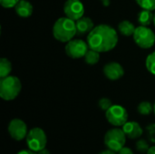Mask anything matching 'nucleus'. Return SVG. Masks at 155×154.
<instances>
[{"label":"nucleus","mask_w":155,"mask_h":154,"mask_svg":"<svg viewBox=\"0 0 155 154\" xmlns=\"http://www.w3.org/2000/svg\"><path fill=\"white\" fill-rule=\"evenodd\" d=\"M126 135L127 138L134 140V139H138L140 138L143 133V130L142 128V126L134 121H131V122H127L122 128Z\"/></svg>","instance_id":"obj_12"},{"label":"nucleus","mask_w":155,"mask_h":154,"mask_svg":"<svg viewBox=\"0 0 155 154\" xmlns=\"http://www.w3.org/2000/svg\"><path fill=\"white\" fill-rule=\"evenodd\" d=\"M88 50V44L82 39H72L66 43L64 47L65 54L73 59H79L84 57Z\"/></svg>","instance_id":"obj_8"},{"label":"nucleus","mask_w":155,"mask_h":154,"mask_svg":"<svg viewBox=\"0 0 155 154\" xmlns=\"http://www.w3.org/2000/svg\"><path fill=\"white\" fill-rule=\"evenodd\" d=\"M104 74L107 79L111 81H116L124 75V69L119 63L111 62L104 65Z\"/></svg>","instance_id":"obj_11"},{"label":"nucleus","mask_w":155,"mask_h":154,"mask_svg":"<svg viewBox=\"0 0 155 154\" xmlns=\"http://www.w3.org/2000/svg\"><path fill=\"white\" fill-rule=\"evenodd\" d=\"M102 1H104V0H102Z\"/></svg>","instance_id":"obj_34"},{"label":"nucleus","mask_w":155,"mask_h":154,"mask_svg":"<svg viewBox=\"0 0 155 154\" xmlns=\"http://www.w3.org/2000/svg\"><path fill=\"white\" fill-rule=\"evenodd\" d=\"M145 65H146V68L147 70L152 74L155 75V51L151 53L147 58H146V61H145Z\"/></svg>","instance_id":"obj_20"},{"label":"nucleus","mask_w":155,"mask_h":154,"mask_svg":"<svg viewBox=\"0 0 155 154\" xmlns=\"http://www.w3.org/2000/svg\"><path fill=\"white\" fill-rule=\"evenodd\" d=\"M103 4H104V5H109V4H110V0H104V1H103Z\"/></svg>","instance_id":"obj_31"},{"label":"nucleus","mask_w":155,"mask_h":154,"mask_svg":"<svg viewBox=\"0 0 155 154\" xmlns=\"http://www.w3.org/2000/svg\"><path fill=\"white\" fill-rule=\"evenodd\" d=\"M135 29H136V27L134 26V25L128 20H124L121 23H119V25H118L119 32L124 36L134 35Z\"/></svg>","instance_id":"obj_16"},{"label":"nucleus","mask_w":155,"mask_h":154,"mask_svg":"<svg viewBox=\"0 0 155 154\" xmlns=\"http://www.w3.org/2000/svg\"><path fill=\"white\" fill-rule=\"evenodd\" d=\"M153 16H154V14L153 13V11L142 9L137 15V20L140 25L148 26L153 22Z\"/></svg>","instance_id":"obj_15"},{"label":"nucleus","mask_w":155,"mask_h":154,"mask_svg":"<svg viewBox=\"0 0 155 154\" xmlns=\"http://www.w3.org/2000/svg\"><path fill=\"white\" fill-rule=\"evenodd\" d=\"M75 24H76L77 34H84L87 33L89 34L94 27L93 20L86 16H83L77 21H75Z\"/></svg>","instance_id":"obj_13"},{"label":"nucleus","mask_w":155,"mask_h":154,"mask_svg":"<svg viewBox=\"0 0 155 154\" xmlns=\"http://www.w3.org/2000/svg\"><path fill=\"white\" fill-rule=\"evenodd\" d=\"M15 13L23 18L31 16L33 13V5L27 0H20L15 6Z\"/></svg>","instance_id":"obj_14"},{"label":"nucleus","mask_w":155,"mask_h":154,"mask_svg":"<svg viewBox=\"0 0 155 154\" xmlns=\"http://www.w3.org/2000/svg\"><path fill=\"white\" fill-rule=\"evenodd\" d=\"M37 153L38 154H51L50 153V152H49V150H47L46 148H45V149L41 150V151H40V152H38Z\"/></svg>","instance_id":"obj_29"},{"label":"nucleus","mask_w":155,"mask_h":154,"mask_svg":"<svg viewBox=\"0 0 155 154\" xmlns=\"http://www.w3.org/2000/svg\"><path fill=\"white\" fill-rule=\"evenodd\" d=\"M126 135L123 129L113 128L106 132L104 135V144L107 149H110L115 152H118L124 147L126 143Z\"/></svg>","instance_id":"obj_4"},{"label":"nucleus","mask_w":155,"mask_h":154,"mask_svg":"<svg viewBox=\"0 0 155 154\" xmlns=\"http://www.w3.org/2000/svg\"><path fill=\"white\" fill-rule=\"evenodd\" d=\"M77 34L75 21L64 16L58 18L53 26L54 37L62 43H67L74 39V36Z\"/></svg>","instance_id":"obj_2"},{"label":"nucleus","mask_w":155,"mask_h":154,"mask_svg":"<svg viewBox=\"0 0 155 154\" xmlns=\"http://www.w3.org/2000/svg\"><path fill=\"white\" fill-rule=\"evenodd\" d=\"M26 140V145L28 149L38 152L41 150L45 149L46 147L47 143V137L45 133V131L39 127L32 128L25 138Z\"/></svg>","instance_id":"obj_5"},{"label":"nucleus","mask_w":155,"mask_h":154,"mask_svg":"<svg viewBox=\"0 0 155 154\" xmlns=\"http://www.w3.org/2000/svg\"><path fill=\"white\" fill-rule=\"evenodd\" d=\"M22 90V84L19 78L8 75L0 80V97L5 101L15 100Z\"/></svg>","instance_id":"obj_3"},{"label":"nucleus","mask_w":155,"mask_h":154,"mask_svg":"<svg viewBox=\"0 0 155 154\" xmlns=\"http://www.w3.org/2000/svg\"><path fill=\"white\" fill-rule=\"evenodd\" d=\"M16 154H38V153H37V152H34V151H32V150H30V149H28V150H22V151L18 152Z\"/></svg>","instance_id":"obj_27"},{"label":"nucleus","mask_w":155,"mask_h":154,"mask_svg":"<svg viewBox=\"0 0 155 154\" xmlns=\"http://www.w3.org/2000/svg\"><path fill=\"white\" fill-rule=\"evenodd\" d=\"M19 1L20 0H0V4L5 8H12L15 7Z\"/></svg>","instance_id":"obj_25"},{"label":"nucleus","mask_w":155,"mask_h":154,"mask_svg":"<svg viewBox=\"0 0 155 154\" xmlns=\"http://www.w3.org/2000/svg\"><path fill=\"white\" fill-rule=\"evenodd\" d=\"M118 154H134V152L130 149V148H128V147H124V148H122L119 152H118Z\"/></svg>","instance_id":"obj_26"},{"label":"nucleus","mask_w":155,"mask_h":154,"mask_svg":"<svg viewBox=\"0 0 155 154\" xmlns=\"http://www.w3.org/2000/svg\"><path fill=\"white\" fill-rule=\"evenodd\" d=\"M146 132L150 142L155 143V123H151L146 127Z\"/></svg>","instance_id":"obj_24"},{"label":"nucleus","mask_w":155,"mask_h":154,"mask_svg":"<svg viewBox=\"0 0 155 154\" xmlns=\"http://www.w3.org/2000/svg\"><path fill=\"white\" fill-rule=\"evenodd\" d=\"M153 24H154V25H155V12H154V16H153Z\"/></svg>","instance_id":"obj_32"},{"label":"nucleus","mask_w":155,"mask_h":154,"mask_svg":"<svg viewBox=\"0 0 155 154\" xmlns=\"http://www.w3.org/2000/svg\"><path fill=\"white\" fill-rule=\"evenodd\" d=\"M7 131L11 138L15 141L24 140L25 138H26L28 133L26 123L23 120L17 118L10 121V123H8Z\"/></svg>","instance_id":"obj_9"},{"label":"nucleus","mask_w":155,"mask_h":154,"mask_svg":"<svg viewBox=\"0 0 155 154\" xmlns=\"http://www.w3.org/2000/svg\"><path fill=\"white\" fill-rule=\"evenodd\" d=\"M147 154H155V146L150 147V149L147 152Z\"/></svg>","instance_id":"obj_30"},{"label":"nucleus","mask_w":155,"mask_h":154,"mask_svg":"<svg viewBox=\"0 0 155 154\" xmlns=\"http://www.w3.org/2000/svg\"><path fill=\"white\" fill-rule=\"evenodd\" d=\"M84 58V62L86 64H91V65L96 64L100 60V53L89 48V50L87 51V53L85 54Z\"/></svg>","instance_id":"obj_18"},{"label":"nucleus","mask_w":155,"mask_h":154,"mask_svg":"<svg viewBox=\"0 0 155 154\" xmlns=\"http://www.w3.org/2000/svg\"><path fill=\"white\" fill-rule=\"evenodd\" d=\"M64 13L66 17L77 21L84 15V6L81 0H66L64 5Z\"/></svg>","instance_id":"obj_10"},{"label":"nucleus","mask_w":155,"mask_h":154,"mask_svg":"<svg viewBox=\"0 0 155 154\" xmlns=\"http://www.w3.org/2000/svg\"><path fill=\"white\" fill-rule=\"evenodd\" d=\"M99 154H116V152L112 151V150H110V149H107V150H104V151L101 152Z\"/></svg>","instance_id":"obj_28"},{"label":"nucleus","mask_w":155,"mask_h":154,"mask_svg":"<svg viewBox=\"0 0 155 154\" xmlns=\"http://www.w3.org/2000/svg\"><path fill=\"white\" fill-rule=\"evenodd\" d=\"M118 43L116 30L108 25H98L88 34L87 44L90 49L99 53H105L113 50Z\"/></svg>","instance_id":"obj_1"},{"label":"nucleus","mask_w":155,"mask_h":154,"mask_svg":"<svg viewBox=\"0 0 155 154\" xmlns=\"http://www.w3.org/2000/svg\"><path fill=\"white\" fill-rule=\"evenodd\" d=\"M135 147H136V150L142 153H147L148 150L150 149V145H149V143L144 140V139H141V140H138L135 143Z\"/></svg>","instance_id":"obj_22"},{"label":"nucleus","mask_w":155,"mask_h":154,"mask_svg":"<svg viewBox=\"0 0 155 154\" xmlns=\"http://www.w3.org/2000/svg\"><path fill=\"white\" fill-rule=\"evenodd\" d=\"M12 71V64L7 58H1L0 60V78L10 75Z\"/></svg>","instance_id":"obj_17"},{"label":"nucleus","mask_w":155,"mask_h":154,"mask_svg":"<svg viewBox=\"0 0 155 154\" xmlns=\"http://www.w3.org/2000/svg\"><path fill=\"white\" fill-rule=\"evenodd\" d=\"M133 36L135 44L141 48L149 49L154 45L155 34L148 26L139 25L136 27Z\"/></svg>","instance_id":"obj_6"},{"label":"nucleus","mask_w":155,"mask_h":154,"mask_svg":"<svg viewBox=\"0 0 155 154\" xmlns=\"http://www.w3.org/2000/svg\"><path fill=\"white\" fill-rule=\"evenodd\" d=\"M153 113H154V114H155V103H154V104H153Z\"/></svg>","instance_id":"obj_33"},{"label":"nucleus","mask_w":155,"mask_h":154,"mask_svg":"<svg viewBox=\"0 0 155 154\" xmlns=\"http://www.w3.org/2000/svg\"><path fill=\"white\" fill-rule=\"evenodd\" d=\"M105 117L108 123L115 127H123L128 122V113L126 109L119 104H113L105 112Z\"/></svg>","instance_id":"obj_7"},{"label":"nucleus","mask_w":155,"mask_h":154,"mask_svg":"<svg viewBox=\"0 0 155 154\" xmlns=\"http://www.w3.org/2000/svg\"><path fill=\"white\" fill-rule=\"evenodd\" d=\"M137 111L142 115H149L153 112V105L150 102L144 101L139 103Z\"/></svg>","instance_id":"obj_19"},{"label":"nucleus","mask_w":155,"mask_h":154,"mask_svg":"<svg viewBox=\"0 0 155 154\" xmlns=\"http://www.w3.org/2000/svg\"><path fill=\"white\" fill-rule=\"evenodd\" d=\"M138 5L146 10H155V0H135Z\"/></svg>","instance_id":"obj_21"},{"label":"nucleus","mask_w":155,"mask_h":154,"mask_svg":"<svg viewBox=\"0 0 155 154\" xmlns=\"http://www.w3.org/2000/svg\"><path fill=\"white\" fill-rule=\"evenodd\" d=\"M112 105H113L112 101H111L110 99H108V98H102V99H100L99 102H98V106H99V108H100L101 110H103V111H105V112H106Z\"/></svg>","instance_id":"obj_23"}]
</instances>
